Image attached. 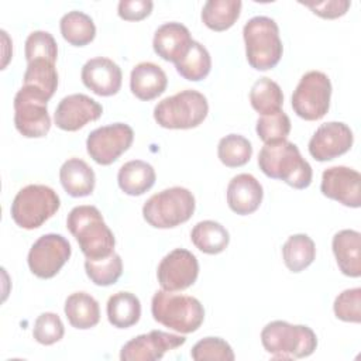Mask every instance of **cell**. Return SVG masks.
Wrapping results in <instances>:
<instances>
[{
    "label": "cell",
    "instance_id": "cell-1",
    "mask_svg": "<svg viewBox=\"0 0 361 361\" xmlns=\"http://www.w3.org/2000/svg\"><path fill=\"white\" fill-rule=\"evenodd\" d=\"M258 166L268 178L281 179L295 189L312 183L310 164L300 155L298 145L288 140L265 144L258 154Z\"/></svg>",
    "mask_w": 361,
    "mask_h": 361
},
{
    "label": "cell",
    "instance_id": "cell-2",
    "mask_svg": "<svg viewBox=\"0 0 361 361\" xmlns=\"http://www.w3.org/2000/svg\"><path fill=\"white\" fill-rule=\"evenodd\" d=\"M66 227L86 258L99 259L114 252L113 231L104 223L97 207L90 204L73 207L68 214Z\"/></svg>",
    "mask_w": 361,
    "mask_h": 361
},
{
    "label": "cell",
    "instance_id": "cell-3",
    "mask_svg": "<svg viewBox=\"0 0 361 361\" xmlns=\"http://www.w3.org/2000/svg\"><path fill=\"white\" fill-rule=\"evenodd\" d=\"M151 313L155 322L183 334L196 331L204 320L203 305L196 298L164 289L154 293Z\"/></svg>",
    "mask_w": 361,
    "mask_h": 361
},
{
    "label": "cell",
    "instance_id": "cell-4",
    "mask_svg": "<svg viewBox=\"0 0 361 361\" xmlns=\"http://www.w3.org/2000/svg\"><path fill=\"white\" fill-rule=\"evenodd\" d=\"M243 37L247 61L254 69L268 71L278 65L283 47L275 20L265 16L250 18L243 28Z\"/></svg>",
    "mask_w": 361,
    "mask_h": 361
},
{
    "label": "cell",
    "instance_id": "cell-5",
    "mask_svg": "<svg viewBox=\"0 0 361 361\" xmlns=\"http://www.w3.org/2000/svg\"><path fill=\"white\" fill-rule=\"evenodd\" d=\"M261 343L274 358L290 360L313 354L317 347V337L307 326L274 320L262 329Z\"/></svg>",
    "mask_w": 361,
    "mask_h": 361
},
{
    "label": "cell",
    "instance_id": "cell-6",
    "mask_svg": "<svg viewBox=\"0 0 361 361\" xmlns=\"http://www.w3.org/2000/svg\"><path fill=\"white\" fill-rule=\"evenodd\" d=\"M207 113V99L197 90L186 89L158 102L154 118L164 128L188 130L202 124Z\"/></svg>",
    "mask_w": 361,
    "mask_h": 361
},
{
    "label": "cell",
    "instance_id": "cell-7",
    "mask_svg": "<svg viewBox=\"0 0 361 361\" xmlns=\"http://www.w3.org/2000/svg\"><path fill=\"white\" fill-rule=\"evenodd\" d=\"M195 207L193 193L186 188L173 186L152 195L142 206V216L155 228H172L188 221Z\"/></svg>",
    "mask_w": 361,
    "mask_h": 361
},
{
    "label": "cell",
    "instance_id": "cell-8",
    "mask_svg": "<svg viewBox=\"0 0 361 361\" xmlns=\"http://www.w3.org/2000/svg\"><path fill=\"white\" fill-rule=\"evenodd\" d=\"M58 193L45 185H27L18 190L11 203V219L25 230L41 227L59 209Z\"/></svg>",
    "mask_w": 361,
    "mask_h": 361
},
{
    "label": "cell",
    "instance_id": "cell-9",
    "mask_svg": "<svg viewBox=\"0 0 361 361\" xmlns=\"http://www.w3.org/2000/svg\"><path fill=\"white\" fill-rule=\"evenodd\" d=\"M49 97L39 89L23 85L14 96V126L27 138L45 137L51 128Z\"/></svg>",
    "mask_w": 361,
    "mask_h": 361
},
{
    "label": "cell",
    "instance_id": "cell-10",
    "mask_svg": "<svg viewBox=\"0 0 361 361\" xmlns=\"http://www.w3.org/2000/svg\"><path fill=\"white\" fill-rule=\"evenodd\" d=\"M331 82L320 71L306 72L292 94V109L303 120L314 121L326 116L330 109Z\"/></svg>",
    "mask_w": 361,
    "mask_h": 361
},
{
    "label": "cell",
    "instance_id": "cell-11",
    "mask_svg": "<svg viewBox=\"0 0 361 361\" xmlns=\"http://www.w3.org/2000/svg\"><path fill=\"white\" fill-rule=\"evenodd\" d=\"M134 131L128 124L114 123L93 130L86 140L90 158L99 165H110L133 144Z\"/></svg>",
    "mask_w": 361,
    "mask_h": 361
},
{
    "label": "cell",
    "instance_id": "cell-12",
    "mask_svg": "<svg viewBox=\"0 0 361 361\" xmlns=\"http://www.w3.org/2000/svg\"><path fill=\"white\" fill-rule=\"evenodd\" d=\"M71 252V244L63 235L55 233L44 234L30 248L28 267L35 276L49 279L68 262Z\"/></svg>",
    "mask_w": 361,
    "mask_h": 361
},
{
    "label": "cell",
    "instance_id": "cell-13",
    "mask_svg": "<svg viewBox=\"0 0 361 361\" xmlns=\"http://www.w3.org/2000/svg\"><path fill=\"white\" fill-rule=\"evenodd\" d=\"M199 275L197 258L185 248H175L166 254L157 269L161 288L168 292L183 290L192 286Z\"/></svg>",
    "mask_w": 361,
    "mask_h": 361
},
{
    "label": "cell",
    "instance_id": "cell-14",
    "mask_svg": "<svg viewBox=\"0 0 361 361\" xmlns=\"http://www.w3.org/2000/svg\"><path fill=\"white\" fill-rule=\"evenodd\" d=\"M186 343L179 334H171L161 330H151L127 341L120 351L121 361H157L165 353L175 350Z\"/></svg>",
    "mask_w": 361,
    "mask_h": 361
},
{
    "label": "cell",
    "instance_id": "cell-15",
    "mask_svg": "<svg viewBox=\"0 0 361 361\" xmlns=\"http://www.w3.org/2000/svg\"><path fill=\"white\" fill-rule=\"evenodd\" d=\"M354 141L351 128L341 121L322 124L309 141V154L320 162L331 161L350 151Z\"/></svg>",
    "mask_w": 361,
    "mask_h": 361
},
{
    "label": "cell",
    "instance_id": "cell-16",
    "mask_svg": "<svg viewBox=\"0 0 361 361\" xmlns=\"http://www.w3.org/2000/svg\"><path fill=\"white\" fill-rule=\"evenodd\" d=\"M322 193L348 207L361 204V175L358 171L337 165L327 168L322 175Z\"/></svg>",
    "mask_w": 361,
    "mask_h": 361
},
{
    "label": "cell",
    "instance_id": "cell-17",
    "mask_svg": "<svg viewBox=\"0 0 361 361\" xmlns=\"http://www.w3.org/2000/svg\"><path fill=\"white\" fill-rule=\"evenodd\" d=\"M103 113V107L94 99L83 93L65 96L55 109L54 120L63 131H78L90 121H96Z\"/></svg>",
    "mask_w": 361,
    "mask_h": 361
},
{
    "label": "cell",
    "instance_id": "cell-18",
    "mask_svg": "<svg viewBox=\"0 0 361 361\" xmlns=\"http://www.w3.org/2000/svg\"><path fill=\"white\" fill-rule=\"evenodd\" d=\"M83 85L99 96H113L121 87L123 73L120 66L109 58L89 59L80 72Z\"/></svg>",
    "mask_w": 361,
    "mask_h": 361
},
{
    "label": "cell",
    "instance_id": "cell-19",
    "mask_svg": "<svg viewBox=\"0 0 361 361\" xmlns=\"http://www.w3.org/2000/svg\"><path fill=\"white\" fill-rule=\"evenodd\" d=\"M193 42L189 30L180 23H165L154 34L152 47L158 56L168 62L176 63L188 52Z\"/></svg>",
    "mask_w": 361,
    "mask_h": 361
},
{
    "label": "cell",
    "instance_id": "cell-20",
    "mask_svg": "<svg viewBox=\"0 0 361 361\" xmlns=\"http://www.w3.org/2000/svg\"><path fill=\"white\" fill-rule=\"evenodd\" d=\"M262 196V186L251 173H238L228 182L227 203L240 216L254 213L259 207Z\"/></svg>",
    "mask_w": 361,
    "mask_h": 361
},
{
    "label": "cell",
    "instance_id": "cell-21",
    "mask_svg": "<svg viewBox=\"0 0 361 361\" xmlns=\"http://www.w3.org/2000/svg\"><path fill=\"white\" fill-rule=\"evenodd\" d=\"M168 78L164 69L152 62H140L130 75V89L140 100H152L166 89Z\"/></svg>",
    "mask_w": 361,
    "mask_h": 361
},
{
    "label": "cell",
    "instance_id": "cell-22",
    "mask_svg": "<svg viewBox=\"0 0 361 361\" xmlns=\"http://www.w3.org/2000/svg\"><path fill=\"white\" fill-rule=\"evenodd\" d=\"M331 248L340 271L351 278L361 275V234L355 230H341L334 234Z\"/></svg>",
    "mask_w": 361,
    "mask_h": 361
},
{
    "label": "cell",
    "instance_id": "cell-23",
    "mask_svg": "<svg viewBox=\"0 0 361 361\" xmlns=\"http://www.w3.org/2000/svg\"><path fill=\"white\" fill-rule=\"evenodd\" d=\"M59 180L68 195L73 197L89 196L96 183L93 169L80 158H69L59 169Z\"/></svg>",
    "mask_w": 361,
    "mask_h": 361
},
{
    "label": "cell",
    "instance_id": "cell-24",
    "mask_svg": "<svg viewBox=\"0 0 361 361\" xmlns=\"http://www.w3.org/2000/svg\"><path fill=\"white\" fill-rule=\"evenodd\" d=\"M155 169L145 161L133 159L121 165L117 173L120 189L130 196H140L155 183Z\"/></svg>",
    "mask_w": 361,
    "mask_h": 361
},
{
    "label": "cell",
    "instance_id": "cell-25",
    "mask_svg": "<svg viewBox=\"0 0 361 361\" xmlns=\"http://www.w3.org/2000/svg\"><path fill=\"white\" fill-rule=\"evenodd\" d=\"M65 314L72 327L86 330L100 320L99 302L86 292H75L65 300Z\"/></svg>",
    "mask_w": 361,
    "mask_h": 361
},
{
    "label": "cell",
    "instance_id": "cell-26",
    "mask_svg": "<svg viewBox=\"0 0 361 361\" xmlns=\"http://www.w3.org/2000/svg\"><path fill=\"white\" fill-rule=\"evenodd\" d=\"M107 319L117 329H128L141 317L140 299L131 292H117L107 300Z\"/></svg>",
    "mask_w": 361,
    "mask_h": 361
},
{
    "label": "cell",
    "instance_id": "cell-27",
    "mask_svg": "<svg viewBox=\"0 0 361 361\" xmlns=\"http://www.w3.org/2000/svg\"><path fill=\"white\" fill-rule=\"evenodd\" d=\"M190 240L202 252L214 255L227 248L230 235L226 227H223L220 223L214 220H203L192 228Z\"/></svg>",
    "mask_w": 361,
    "mask_h": 361
},
{
    "label": "cell",
    "instance_id": "cell-28",
    "mask_svg": "<svg viewBox=\"0 0 361 361\" xmlns=\"http://www.w3.org/2000/svg\"><path fill=\"white\" fill-rule=\"evenodd\" d=\"M241 6L240 0H209L202 8V21L213 31L228 30L238 20Z\"/></svg>",
    "mask_w": 361,
    "mask_h": 361
},
{
    "label": "cell",
    "instance_id": "cell-29",
    "mask_svg": "<svg viewBox=\"0 0 361 361\" xmlns=\"http://www.w3.org/2000/svg\"><path fill=\"white\" fill-rule=\"evenodd\" d=\"M61 34L65 41L75 47H85L94 39L96 25L90 16L83 11H69L59 21Z\"/></svg>",
    "mask_w": 361,
    "mask_h": 361
},
{
    "label": "cell",
    "instance_id": "cell-30",
    "mask_svg": "<svg viewBox=\"0 0 361 361\" xmlns=\"http://www.w3.org/2000/svg\"><path fill=\"white\" fill-rule=\"evenodd\" d=\"M282 257L289 271L300 272L314 261V241L307 234H293L285 241L282 247Z\"/></svg>",
    "mask_w": 361,
    "mask_h": 361
},
{
    "label": "cell",
    "instance_id": "cell-31",
    "mask_svg": "<svg viewBox=\"0 0 361 361\" xmlns=\"http://www.w3.org/2000/svg\"><path fill=\"white\" fill-rule=\"evenodd\" d=\"M250 103L261 116L272 114L281 110L283 93L276 82L269 78H259L250 90Z\"/></svg>",
    "mask_w": 361,
    "mask_h": 361
},
{
    "label": "cell",
    "instance_id": "cell-32",
    "mask_svg": "<svg viewBox=\"0 0 361 361\" xmlns=\"http://www.w3.org/2000/svg\"><path fill=\"white\" fill-rule=\"evenodd\" d=\"M178 73L190 82L204 79L212 69V58L209 51L197 41H193L185 56L175 63Z\"/></svg>",
    "mask_w": 361,
    "mask_h": 361
},
{
    "label": "cell",
    "instance_id": "cell-33",
    "mask_svg": "<svg viewBox=\"0 0 361 361\" xmlns=\"http://www.w3.org/2000/svg\"><path fill=\"white\" fill-rule=\"evenodd\" d=\"M252 155L251 142L240 134H228L219 141L217 157L223 165L237 168L245 165Z\"/></svg>",
    "mask_w": 361,
    "mask_h": 361
},
{
    "label": "cell",
    "instance_id": "cell-34",
    "mask_svg": "<svg viewBox=\"0 0 361 361\" xmlns=\"http://www.w3.org/2000/svg\"><path fill=\"white\" fill-rule=\"evenodd\" d=\"M24 85L39 89L51 99L58 87V72L55 69V63L47 59L28 62L24 72Z\"/></svg>",
    "mask_w": 361,
    "mask_h": 361
},
{
    "label": "cell",
    "instance_id": "cell-35",
    "mask_svg": "<svg viewBox=\"0 0 361 361\" xmlns=\"http://www.w3.org/2000/svg\"><path fill=\"white\" fill-rule=\"evenodd\" d=\"M85 269H86V275L94 285L109 286L116 283L121 276L123 261H121V257L116 252L99 259L86 258Z\"/></svg>",
    "mask_w": 361,
    "mask_h": 361
},
{
    "label": "cell",
    "instance_id": "cell-36",
    "mask_svg": "<svg viewBox=\"0 0 361 361\" xmlns=\"http://www.w3.org/2000/svg\"><path fill=\"white\" fill-rule=\"evenodd\" d=\"M290 133V120L282 110L261 116L257 120V134L265 144H274L286 140Z\"/></svg>",
    "mask_w": 361,
    "mask_h": 361
},
{
    "label": "cell",
    "instance_id": "cell-37",
    "mask_svg": "<svg viewBox=\"0 0 361 361\" xmlns=\"http://www.w3.org/2000/svg\"><path fill=\"white\" fill-rule=\"evenodd\" d=\"M190 357L195 361H233L235 358L231 345L220 337H204L199 340L193 345Z\"/></svg>",
    "mask_w": 361,
    "mask_h": 361
},
{
    "label": "cell",
    "instance_id": "cell-38",
    "mask_svg": "<svg viewBox=\"0 0 361 361\" xmlns=\"http://www.w3.org/2000/svg\"><path fill=\"white\" fill-rule=\"evenodd\" d=\"M58 56V45L48 31H32L25 39L27 62L35 59H47L55 63Z\"/></svg>",
    "mask_w": 361,
    "mask_h": 361
},
{
    "label": "cell",
    "instance_id": "cell-39",
    "mask_svg": "<svg viewBox=\"0 0 361 361\" xmlns=\"http://www.w3.org/2000/svg\"><path fill=\"white\" fill-rule=\"evenodd\" d=\"M63 333H65V327L61 317L52 312L41 313L37 317L32 329V336L35 341L44 345H51L58 343L63 337Z\"/></svg>",
    "mask_w": 361,
    "mask_h": 361
},
{
    "label": "cell",
    "instance_id": "cell-40",
    "mask_svg": "<svg viewBox=\"0 0 361 361\" xmlns=\"http://www.w3.org/2000/svg\"><path fill=\"white\" fill-rule=\"evenodd\" d=\"M334 314L337 319L348 323L361 322V289L353 288L343 290L334 300Z\"/></svg>",
    "mask_w": 361,
    "mask_h": 361
},
{
    "label": "cell",
    "instance_id": "cell-41",
    "mask_svg": "<svg viewBox=\"0 0 361 361\" xmlns=\"http://www.w3.org/2000/svg\"><path fill=\"white\" fill-rule=\"evenodd\" d=\"M322 18H337L347 13L351 3L348 0H326V1H300Z\"/></svg>",
    "mask_w": 361,
    "mask_h": 361
},
{
    "label": "cell",
    "instance_id": "cell-42",
    "mask_svg": "<svg viewBox=\"0 0 361 361\" xmlns=\"http://www.w3.org/2000/svg\"><path fill=\"white\" fill-rule=\"evenodd\" d=\"M152 6L151 0H121L117 13L126 21H140L151 14Z\"/></svg>",
    "mask_w": 361,
    "mask_h": 361
}]
</instances>
